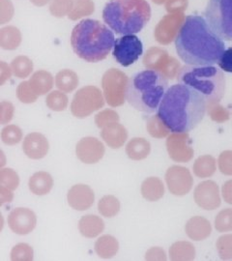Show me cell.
Segmentation results:
<instances>
[{
    "mask_svg": "<svg viewBox=\"0 0 232 261\" xmlns=\"http://www.w3.org/2000/svg\"><path fill=\"white\" fill-rule=\"evenodd\" d=\"M175 47L178 56L188 65H215L225 50L223 39L199 15L186 18L175 38Z\"/></svg>",
    "mask_w": 232,
    "mask_h": 261,
    "instance_id": "1",
    "label": "cell"
},
{
    "mask_svg": "<svg viewBox=\"0 0 232 261\" xmlns=\"http://www.w3.org/2000/svg\"><path fill=\"white\" fill-rule=\"evenodd\" d=\"M204 96L194 88L178 84L167 89L158 110V116L172 133L194 130L207 110Z\"/></svg>",
    "mask_w": 232,
    "mask_h": 261,
    "instance_id": "2",
    "label": "cell"
},
{
    "mask_svg": "<svg viewBox=\"0 0 232 261\" xmlns=\"http://www.w3.org/2000/svg\"><path fill=\"white\" fill-rule=\"evenodd\" d=\"M114 43L112 30L95 19L82 20L74 27L71 35V45L75 55L91 63L106 59Z\"/></svg>",
    "mask_w": 232,
    "mask_h": 261,
    "instance_id": "3",
    "label": "cell"
},
{
    "mask_svg": "<svg viewBox=\"0 0 232 261\" xmlns=\"http://www.w3.org/2000/svg\"><path fill=\"white\" fill-rule=\"evenodd\" d=\"M167 89V76L156 70L147 69L131 77L126 99L137 111L154 113L158 112Z\"/></svg>",
    "mask_w": 232,
    "mask_h": 261,
    "instance_id": "4",
    "label": "cell"
},
{
    "mask_svg": "<svg viewBox=\"0 0 232 261\" xmlns=\"http://www.w3.org/2000/svg\"><path fill=\"white\" fill-rule=\"evenodd\" d=\"M151 17L146 0H110L102 11V19L116 34L140 32Z\"/></svg>",
    "mask_w": 232,
    "mask_h": 261,
    "instance_id": "5",
    "label": "cell"
},
{
    "mask_svg": "<svg viewBox=\"0 0 232 261\" xmlns=\"http://www.w3.org/2000/svg\"><path fill=\"white\" fill-rule=\"evenodd\" d=\"M177 81L203 95L207 103L220 102L225 91L223 71L214 65L184 66L177 75Z\"/></svg>",
    "mask_w": 232,
    "mask_h": 261,
    "instance_id": "6",
    "label": "cell"
},
{
    "mask_svg": "<svg viewBox=\"0 0 232 261\" xmlns=\"http://www.w3.org/2000/svg\"><path fill=\"white\" fill-rule=\"evenodd\" d=\"M204 18L219 37L232 41V0H209Z\"/></svg>",
    "mask_w": 232,
    "mask_h": 261,
    "instance_id": "7",
    "label": "cell"
},
{
    "mask_svg": "<svg viewBox=\"0 0 232 261\" xmlns=\"http://www.w3.org/2000/svg\"><path fill=\"white\" fill-rule=\"evenodd\" d=\"M128 76L117 69H111L102 76V86L107 103L111 107H120L125 103Z\"/></svg>",
    "mask_w": 232,
    "mask_h": 261,
    "instance_id": "8",
    "label": "cell"
},
{
    "mask_svg": "<svg viewBox=\"0 0 232 261\" xmlns=\"http://www.w3.org/2000/svg\"><path fill=\"white\" fill-rule=\"evenodd\" d=\"M105 105V100L99 88L85 86L74 95L71 105V112L78 118H85L99 111Z\"/></svg>",
    "mask_w": 232,
    "mask_h": 261,
    "instance_id": "9",
    "label": "cell"
},
{
    "mask_svg": "<svg viewBox=\"0 0 232 261\" xmlns=\"http://www.w3.org/2000/svg\"><path fill=\"white\" fill-rule=\"evenodd\" d=\"M142 53L143 47L141 41L138 36L130 34L116 39L112 55L120 65L129 67L138 61Z\"/></svg>",
    "mask_w": 232,
    "mask_h": 261,
    "instance_id": "10",
    "label": "cell"
},
{
    "mask_svg": "<svg viewBox=\"0 0 232 261\" xmlns=\"http://www.w3.org/2000/svg\"><path fill=\"white\" fill-rule=\"evenodd\" d=\"M143 64L147 69L159 71L170 80L175 76L179 70V63L176 60L158 47H151L147 50L143 57Z\"/></svg>",
    "mask_w": 232,
    "mask_h": 261,
    "instance_id": "11",
    "label": "cell"
},
{
    "mask_svg": "<svg viewBox=\"0 0 232 261\" xmlns=\"http://www.w3.org/2000/svg\"><path fill=\"white\" fill-rule=\"evenodd\" d=\"M167 149L170 159L177 163H187L194 157L192 140L188 133H172L169 135Z\"/></svg>",
    "mask_w": 232,
    "mask_h": 261,
    "instance_id": "12",
    "label": "cell"
},
{
    "mask_svg": "<svg viewBox=\"0 0 232 261\" xmlns=\"http://www.w3.org/2000/svg\"><path fill=\"white\" fill-rule=\"evenodd\" d=\"M166 181L169 192L174 196H185L193 188L194 179L188 168L172 166L166 173Z\"/></svg>",
    "mask_w": 232,
    "mask_h": 261,
    "instance_id": "13",
    "label": "cell"
},
{
    "mask_svg": "<svg viewBox=\"0 0 232 261\" xmlns=\"http://www.w3.org/2000/svg\"><path fill=\"white\" fill-rule=\"evenodd\" d=\"M195 203L205 210H215L221 205L220 190L214 181H203L195 190Z\"/></svg>",
    "mask_w": 232,
    "mask_h": 261,
    "instance_id": "14",
    "label": "cell"
},
{
    "mask_svg": "<svg viewBox=\"0 0 232 261\" xmlns=\"http://www.w3.org/2000/svg\"><path fill=\"white\" fill-rule=\"evenodd\" d=\"M36 224V215L28 208H16L8 217V224L11 230L19 235L30 233L35 228Z\"/></svg>",
    "mask_w": 232,
    "mask_h": 261,
    "instance_id": "15",
    "label": "cell"
},
{
    "mask_svg": "<svg viewBox=\"0 0 232 261\" xmlns=\"http://www.w3.org/2000/svg\"><path fill=\"white\" fill-rule=\"evenodd\" d=\"M105 146L96 138L87 137L80 140L75 147V154L84 164L92 165L98 163L105 155Z\"/></svg>",
    "mask_w": 232,
    "mask_h": 261,
    "instance_id": "16",
    "label": "cell"
},
{
    "mask_svg": "<svg viewBox=\"0 0 232 261\" xmlns=\"http://www.w3.org/2000/svg\"><path fill=\"white\" fill-rule=\"evenodd\" d=\"M68 203L74 210L85 211L94 203L95 196L92 189L87 185L79 184L72 187L68 192Z\"/></svg>",
    "mask_w": 232,
    "mask_h": 261,
    "instance_id": "17",
    "label": "cell"
},
{
    "mask_svg": "<svg viewBox=\"0 0 232 261\" xmlns=\"http://www.w3.org/2000/svg\"><path fill=\"white\" fill-rule=\"evenodd\" d=\"M49 148L46 137L40 133H31L25 137L22 150L28 158L40 160L46 157Z\"/></svg>",
    "mask_w": 232,
    "mask_h": 261,
    "instance_id": "18",
    "label": "cell"
},
{
    "mask_svg": "<svg viewBox=\"0 0 232 261\" xmlns=\"http://www.w3.org/2000/svg\"><path fill=\"white\" fill-rule=\"evenodd\" d=\"M101 137L111 148L118 149L124 145L128 139V132L123 125L117 122L104 127L101 132Z\"/></svg>",
    "mask_w": 232,
    "mask_h": 261,
    "instance_id": "19",
    "label": "cell"
},
{
    "mask_svg": "<svg viewBox=\"0 0 232 261\" xmlns=\"http://www.w3.org/2000/svg\"><path fill=\"white\" fill-rule=\"evenodd\" d=\"M186 233L194 241H202L210 236L212 227L210 222L203 217L196 216L191 218L185 226Z\"/></svg>",
    "mask_w": 232,
    "mask_h": 261,
    "instance_id": "20",
    "label": "cell"
},
{
    "mask_svg": "<svg viewBox=\"0 0 232 261\" xmlns=\"http://www.w3.org/2000/svg\"><path fill=\"white\" fill-rule=\"evenodd\" d=\"M80 232L86 238H95L102 233L105 223L102 219L95 215L84 216L79 223Z\"/></svg>",
    "mask_w": 232,
    "mask_h": 261,
    "instance_id": "21",
    "label": "cell"
},
{
    "mask_svg": "<svg viewBox=\"0 0 232 261\" xmlns=\"http://www.w3.org/2000/svg\"><path fill=\"white\" fill-rule=\"evenodd\" d=\"M29 190L36 196L47 195L54 186V179L46 171L34 173L29 179Z\"/></svg>",
    "mask_w": 232,
    "mask_h": 261,
    "instance_id": "22",
    "label": "cell"
},
{
    "mask_svg": "<svg viewBox=\"0 0 232 261\" xmlns=\"http://www.w3.org/2000/svg\"><path fill=\"white\" fill-rule=\"evenodd\" d=\"M141 195L149 201H158L165 195V186L161 179L149 177L141 184Z\"/></svg>",
    "mask_w": 232,
    "mask_h": 261,
    "instance_id": "23",
    "label": "cell"
},
{
    "mask_svg": "<svg viewBox=\"0 0 232 261\" xmlns=\"http://www.w3.org/2000/svg\"><path fill=\"white\" fill-rule=\"evenodd\" d=\"M29 84L36 95H45L53 88L54 77L50 73L41 70L31 76Z\"/></svg>",
    "mask_w": 232,
    "mask_h": 261,
    "instance_id": "24",
    "label": "cell"
},
{
    "mask_svg": "<svg viewBox=\"0 0 232 261\" xmlns=\"http://www.w3.org/2000/svg\"><path fill=\"white\" fill-rule=\"evenodd\" d=\"M169 257L173 261H190L195 259V246L187 241H178L171 245Z\"/></svg>",
    "mask_w": 232,
    "mask_h": 261,
    "instance_id": "25",
    "label": "cell"
},
{
    "mask_svg": "<svg viewBox=\"0 0 232 261\" xmlns=\"http://www.w3.org/2000/svg\"><path fill=\"white\" fill-rule=\"evenodd\" d=\"M119 250V243L112 235L101 236L95 243V252L102 258H111Z\"/></svg>",
    "mask_w": 232,
    "mask_h": 261,
    "instance_id": "26",
    "label": "cell"
},
{
    "mask_svg": "<svg viewBox=\"0 0 232 261\" xmlns=\"http://www.w3.org/2000/svg\"><path fill=\"white\" fill-rule=\"evenodd\" d=\"M151 146L148 140L142 138H135L131 140L126 146V153L131 160L140 161L148 157Z\"/></svg>",
    "mask_w": 232,
    "mask_h": 261,
    "instance_id": "27",
    "label": "cell"
},
{
    "mask_svg": "<svg viewBox=\"0 0 232 261\" xmlns=\"http://www.w3.org/2000/svg\"><path fill=\"white\" fill-rule=\"evenodd\" d=\"M56 85L62 92H72L79 85V76L72 70H62L56 75Z\"/></svg>",
    "mask_w": 232,
    "mask_h": 261,
    "instance_id": "28",
    "label": "cell"
},
{
    "mask_svg": "<svg viewBox=\"0 0 232 261\" xmlns=\"http://www.w3.org/2000/svg\"><path fill=\"white\" fill-rule=\"evenodd\" d=\"M194 173L199 178L211 177L216 171V160L210 155L201 156L194 164Z\"/></svg>",
    "mask_w": 232,
    "mask_h": 261,
    "instance_id": "29",
    "label": "cell"
},
{
    "mask_svg": "<svg viewBox=\"0 0 232 261\" xmlns=\"http://www.w3.org/2000/svg\"><path fill=\"white\" fill-rule=\"evenodd\" d=\"M21 42V35L18 28L14 27L2 28L0 31V46L4 49H16Z\"/></svg>",
    "mask_w": 232,
    "mask_h": 261,
    "instance_id": "30",
    "label": "cell"
},
{
    "mask_svg": "<svg viewBox=\"0 0 232 261\" xmlns=\"http://www.w3.org/2000/svg\"><path fill=\"white\" fill-rule=\"evenodd\" d=\"M99 212L106 218H112L119 213L120 202L113 196H105L98 203Z\"/></svg>",
    "mask_w": 232,
    "mask_h": 261,
    "instance_id": "31",
    "label": "cell"
},
{
    "mask_svg": "<svg viewBox=\"0 0 232 261\" xmlns=\"http://www.w3.org/2000/svg\"><path fill=\"white\" fill-rule=\"evenodd\" d=\"M13 74L19 79H25L33 71V63L27 56H18L11 63Z\"/></svg>",
    "mask_w": 232,
    "mask_h": 261,
    "instance_id": "32",
    "label": "cell"
},
{
    "mask_svg": "<svg viewBox=\"0 0 232 261\" xmlns=\"http://www.w3.org/2000/svg\"><path fill=\"white\" fill-rule=\"evenodd\" d=\"M146 129L148 130L149 135L156 139H163L169 135V132L165 123L157 115L150 116L146 122Z\"/></svg>",
    "mask_w": 232,
    "mask_h": 261,
    "instance_id": "33",
    "label": "cell"
},
{
    "mask_svg": "<svg viewBox=\"0 0 232 261\" xmlns=\"http://www.w3.org/2000/svg\"><path fill=\"white\" fill-rule=\"evenodd\" d=\"M94 12V3L92 0H74L73 9L68 15L69 19L76 20L89 16Z\"/></svg>",
    "mask_w": 232,
    "mask_h": 261,
    "instance_id": "34",
    "label": "cell"
},
{
    "mask_svg": "<svg viewBox=\"0 0 232 261\" xmlns=\"http://www.w3.org/2000/svg\"><path fill=\"white\" fill-rule=\"evenodd\" d=\"M46 103L51 111L63 112L68 106V97L62 91H53L47 95Z\"/></svg>",
    "mask_w": 232,
    "mask_h": 261,
    "instance_id": "35",
    "label": "cell"
},
{
    "mask_svg": "<svg viewBox=\"0 0 232 261\" xmlns=\"http://www.w3.org/2000/svg\"><path fill=\"white\" fill-rule=\"evenodd\" d=\"M215 227L219 232L232 231V209L227 208L221 211L215 219Z\"/></svg>",
    "mask_w": 232,
    "mask_h": 261,
    "instance_id": "36",
    "label": "cell"
},
{
    "mask_svg": "<svg viewBox=\"0 0 232 261\" xmlns=\"http://www.w3.org/2000/svg\"><path fill=\"white\" fill-rule=\"evenodd\" d=\"M1 139L7 145H15L22 139V132L16 125H8L1 132Z\"/></svg>",
    "mask_w": 232,
    "mask_h": 261,
    "instance_id": "37",
    "label": "cell"
},
{
    "mask_svg": "<svg viewBox=\"0 0 232 261\" xmlns=\"http://www.w3.org/2000/svg\"><path fill=\"white\" fill-rule=\"evenodd\" d=\"M74 0H51L49 10L50 13L57 18H62L69 15L73 9Z\"/></svg>",
    "mask_w": 232,
    "mask_h": 261,
    "instance_id": "38",
    "label": "cell"
},
{
    "mask_svg": "<svg viewBox=\"0 0 232 261\" xmlns=\"http://www.w3.org/2000/svg\"><path fill=\"white\" fill-rule=\"evenodd\" d=\"M217 250L223 260H231L232 234H225L218 239Z\"/></svg>",
    "mask_w": 232,
    "mask_h": 261,
    "instance_id": "39",
    "label": "cell"
},
{
    "mask_svg": "<svg viewBox=\"0 0 232 261\" xmlns=\"http://www.w3.org/2000/svg\"><path fill=\"white\" fill-rule=\"evenodd\" d=\"M11 259L13 261L32 260L33 249L28 244L19 243L12 249Z\"/></svg>",
    "mask_w": 232,
    "mask_h": 261,
    "instance_id": "40",
    "label": "cell"
},
{
    "mask_svg": "<svg viewBox=\"0 0 232 261\" xmlns=\"http://www.w3.org/2000/svg\"><path fill=\"white\" fill-rule=\"evenodd\" d=\"M0 184L14 191L19 185V178L18 173L12 168H3L0 171Z\"/></svg>",
    "mask_w": 232,
    "mask_h": 261,
    "instance_id": "41",
    "label": "cell"
},
{
    "mask_svg": "<svg viewBox=\"0 0 232 261\" xmlns=\"http://www.w3.org/2000/svg\"><path fill=\"white\" fill-rule=\"evenodd\" d=\"M119 122V115L118 113L112 110H105L102 112H99L95 116V123L98 128L102 129L104 127L112 124V123H117Z\"/></svg>",
    "mask_w": 232,
    "mask_h": 261,
    "instance_id": "42",
    "label": "cell"
},
{
    "mask_svg": "<svg viewBox=\"0 0 232 261\" xmlns=\"http://www.w3.org/2000/svg\"><path fill=\"white\" fill-rule=\"evenodd\" d=\"M17 96L21 103H34L37 100L38 95L34 93L30 87L29 82H23L19 84L17 89Z\"/></svg>",
    "mask_w": 232,
    "mask_h": 261,
    "instance_id": "43",
    "label": "cell"
},
{
    "mask_svg": "<svg viewBox=\"0 0 232 261\" xmlns=\"http://www.w3.org/2000/svg\"><path fill=\"white\" fill-rule=\"evenodd\" d=\"M207 110H208V113L213 121L222 123V122L228 120V118H229V113L225 109H223V107H221L219 105V102L208 103Z\"/></svg>",
    "mask_w": 232,
    "mask_h": 261,
    "instance_id": "44",
    "label": "cell"
},
{
    "mask_svg": "<svg viewBox=\"0 0 232 261\" xmlns=\"http://www.w3.org/2000/svg\"><path fill=\"white\" fill-rule=\"evenodd\" d=\"M220 171L227 176H232V151L226 150L221 153L218 160Z\"/></svg>",
    "mask_w": 232,
    "mask_h": 261,
    "instance_id": "45",
    "label": "cell"
},
{
    "mask_svg": "<svg viewBox=\"0 0 232 261\" xmlns=\"http://www.w3.org/2000/svg\"><path fill=\"white\" fill-rule=\"evenodd\" d=\"M218 64L224 72L232 73V47L223 51V56Z\"/></svg>",
    "mask_w": 232,
    "mask_h": 261,
    "instance_id": "46",
    "label": "cell"
},
{
    "mask_svg": "<svg viewBox=\"0 0 232 261\" xmlns=\"http://www.w3.org/2000/svg\"><path fill=\"white\" fill-rule=\"evenodd\" d=\"M14 115V107L9 102L1 103V124L9 123Z\"/></svg>",
    "mask_w": 232,
    "mask_h": 261,
    "instance_id": "47",
    "label": "cell"
},
{
    "mask_svg": "<svg viewBox=\"0 0 232 261\" xmlns=\"http://www.w3.org/2000/svg\"><path fill=\"white\" fill-rule=\"evenodd\" d=\"M146 260H167L166 252L161 248H151L148 252H146L145 256Z\"/></svg>",
    "mask_w": 232,
    "mask_h": 261,
    "instance_id": "48",
    "label": "cell"
},
{
    "mask_svg": "<svg viewBox=\"0 0 232 261\" xmlns=\"http://www.w3.org/2000/svg\"><path fill=\"white\" fill-rule=\"evenodd\" d=\"M222 195L224 201L232 205V180H228L223 184Z\"/></svg>",
    "mask_w": 232,
    "mask_h": 261,
    "instance_id": "49",
    "label": "cell"
},
{
    "mask_svg": "<svg viewBox=\"0 0 232 261\" xmlns=\"http://www.w3.org/2000/svg\"><path fill=\"white\" fill-rule=\"evenodd\" d=\"M13 193L12 190H10L6 187H0V199H1V204L7 203V202H11L13 200Z\"/></svg>",
    "mask_w": 232,
    "mask_h": 261,
    "instance_id": "50",
    "label": "cell"
},
{
    "mask_svg": "<svg viewBox=\"0 0 232 261\" xmlns=\"http://www.w3.org/2000/svg\"><path fill=\"white\" fill-rule=\"evenodd\" d=\"M11 71L9 66L6 65L4 62H1V84H4L6 80L11 76Z\"/></svg>",
    "mask_w": 232,
    "mask_h": 261,
    "instance_id": "51",
    "label": "cell"
},
{
    "mask_svg": "<svg viewBox=\"0 0 232 261\" xmlns=\"http://www.w3.org/2000/svg\"><path fill=\"white\" fill-rule=\"evenodd\" d=\"M30 1H31L34 5L41 7V6H45L50 0H30Z\"/></svg>",
    "mask_w": 232,
    "mask_h": 261,
    "instance_id": "52",
    "label": "cell"
}]
</instances>
